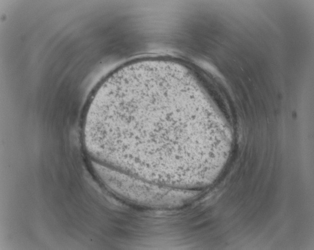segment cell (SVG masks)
I'll list each match as a JSON object with an SVG mask.
<instances>
[{
    "label": "cell",
    "mask_w": 314,
    "mask_h": 250,
    "mask_svg": "<svg viewBox=\"0 0 314 250\" xmlns=\"http://www.w3.org/2000/svg\"><path fill=\"white\" fill-rule=\"evenodd\" d=\"M99 178L109 188L124 198L147 205L165 206L172 204L167 194L169 188L92 161Z\"/></svg>",
    "instance_id": "2"
},
{
    "label": "cell",
    "mask_w": 314,
    "mask_h": 250,
    "mask_svg": "<svg viewBox=\"0 0 314 250\" xmlns=\"http://www.w3.org/2000/svg\"><path fill=\"white\" fill-rule=\"evenodd\" d=\"M192 74L173 62L145 60L121 67L94 94L85 114V147L97 161L145 179L184 176L188 153L215 134L216 118L201 105Z\"/></svg>",
    "instance_id": "1"
}]
</instances>
